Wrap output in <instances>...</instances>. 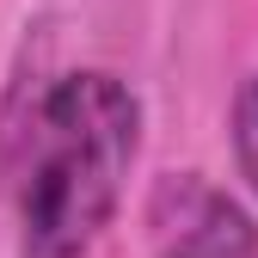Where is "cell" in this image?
Segmentation results:
<instances>
[{"label":"cell","instance_id":"6da1fadb","mask_svg":"<svg viewBox=\"0 0 258 258\" xmlns=\"http://www.w3.org/2000/svg\"><path fill=\"white\" fill-rule=\"evenodd\" d=\"M31 142L19 258H86L123 203L142 148V105L117 74H61L37 105Z\"/></svg>","mask_w":258,"mask_h":258},{"label":"cell","instance_id":"7a4b0ae2","mask_svg":"<svg viewBox=\"0 0 258 258\" xmlns=\"http://www.w3.org/2000/svg\"><path fill=\"white\" fill-rule=\"evenodd\" d=\"M154 258H258V221L203 172H166L148 190Z\"/></svg>","mask_w":258,"mask_h":258},{"label":"cell","instance_id":"3957f363","mask_svg":"<svg viewBox=\"0 0 258 258\" xmlns=\"http://www.w3.org/2000/svg\"><path fill=\"white\" fill-rule=\"evenodd\" d=\"M234 166L258 197V74H246L234 92Z\"/></svg>","mask_w":258,"mask_h":258}]
</instances>
